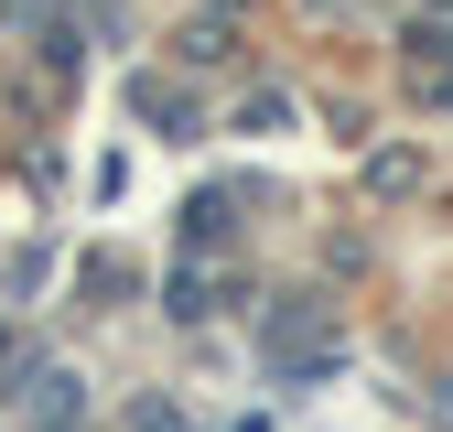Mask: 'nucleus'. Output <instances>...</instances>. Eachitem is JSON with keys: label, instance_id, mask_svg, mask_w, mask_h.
<instances>
[{"label": "nucleus", "instance_id": "f257e3e1", "mask_svg": "<svg viewBox=\"0 0 453 432\" xmlns=\"http://www.w3.org/2000/svg\"><path fill=\"white\" fill-rule=\"evenodd\" d=\"M270 367L280 378H334V367H346V336H334L313 303L303 313H270Z\"/></svg>", "mask_w": 453, "mask_h": 432}, {"label": "nucleus", "instance_id": "f03ea898", "mask_svg": "<svg viewBox=\"0 0 453 432\" xmlns=\"http://www.w3.org/2000/svg\"><path fill=\"white\" fill-rule=\"evenodd\" d=\"M411 97H421V108H453V33H442V22L411 33Z\"/></svg>", "mask_w": 453, "mask_h": 432}, {"label": "nucleus", "instance_id": "7ed1b4c3", "mask_svg": "<svg viewBox=\"0 0 453 432\" xmlns=\"http://www.w3.org/2000/svg\"><path fill=\"white\" fill-rule=\"evenodd\" d=\"M130 108H141V120H162V130H195V108H184L173 76H130Z\"/></svg>", "mask_w": 453, "mask_h": 432}, {"label": "nucleus", "instance_id": "20e7f679", "mask_svg": "<svg viewBox=\"0 0 453 432\" xmlns=\"http://www.w3.org/2000/svg\"><path fill=\"white\" fill-rule=\"evenodd\" d=\"M184 238H195V249L226 238V195H195V205H184Z\"/></svg>", "mask_w": 453, "mask_h": 432}, {"label": "nucleus", "instance_id": "39448f33", "mask_svg": "<svg viewBox=\"0 0 453 432\" xmlns=\"http://www.w3.org/2000/svg\"><path fill=\"white\" fill-rule=\"evenodd\" d=\"M367 184H378V195H400V184H421V162H411V151H378V162H367Z\"/></svg>", "mask_w": 453, "mask_h": 432}, {"label": "nucleus", "instance_id": "423d86ee", "mask_svg": "<svg viewBox=\"0 0 453 432\" xmlns=\"http://www.w3.org/2000/svg\"><path fill=\"white\" fill-rule=\"evenodd\" d=\"M130 432H184V411L173 400H130Z\"/></svg>", "mask_w": 453, "mask_h": 432}, {"label": "nucleus", "instance_id": "0eeeda50", "mask_svg": "<svg viewBox=\"0 0 453 432\" xmlns=\"http://www.w3.org/2000/svg\"><path fill=\"white\" fill-rule=\"evenodd\" d=\"M33 357H22V336H12V324H0V378H22Z\"/></svg>", "mask_w": 453, "mask_h": 432}, {"label": "nucleus", "instance_id": "6e6552de", "mask_svg": "<svg viewBox=\"0 0 453 432\" xmlns=\"http://www.w3.org/2000/svg\"><path fill=\"white\" fill-rule=\"evenodd\" d=\"M216 12H238V0H216Z\"/></svg>", "mask_w": 453, "mask_h": 432}, {"label": "nucleus", "instance_id": "1a4fd4ad", "mask_svg": "<svg viewBox=\"0 0 453 432\" xmlns=\"http://www.w3.org/2000/svg\"><path fill=\"white\" fill-rule=\"evenodd\" d=\"M432 12H453V0H432Z\"/></svg>", "mask_w": 453, "mask_h": 432}]
</instances>
